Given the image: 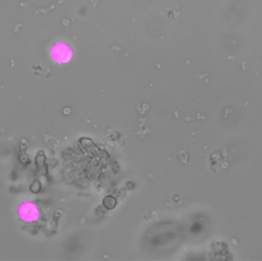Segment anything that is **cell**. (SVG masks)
Instances as JSON below:
<instances>
[{
  "label": "cell",
  "mask_w": 262,
  "mask_h": 261,
  "mask_svg": "<svg viewBox=\"0 0 262 261\" xmlns=\"http://www.w3.org/2000/svg\"><path fill=\"white\" fill-rule=\"evenodd\" d=\"M51 55L55 62L58 63H67L71 60L73 53L67 45L59 43L52 48Z\"/></svg>",
  "instance_id": "obj_1"
},
{
  "label": "cell",
  "mask_w": 262,
  "mask_h": 261,
  "mask_svg": "<svg viewBox=\"0 0 262 261\" xmlns=\"http://www.w3.org/2000/svg\"><path fill=\"white\" fill-rule=\"evenodd\" d=\"M19 214L21 219L25 222H35L39 217L38 208L31 202L22 203L19 206Z\"/></svg>",
  "instance_id": "obj_2"
}]
</instances>
